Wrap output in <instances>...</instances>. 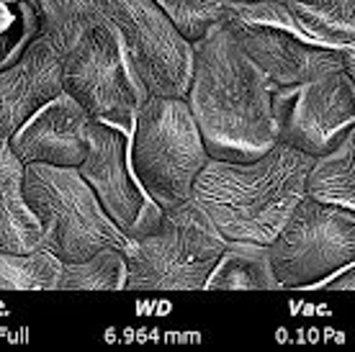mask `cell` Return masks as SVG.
<instances>
[{"label": "cell", "mask_w": 355, "mask_h": 352, "mask_svg": "<svg viewBox=\"0 0 355 352\" xmlns=\"http://www.w3.org/2000/svg\"><path fill=\"white\" fill-rule=\"evenodd\" d=\"M268 255L281 288H317L355 263V211L304 195L268 245Z\"/></svg>", "instance_id": "cell-7"}, {"label": "cell", "mask_w": 355, "mask_h": 352, "mask_svg": "<svg viewBox=\"0 0 355 352\" xmlns=\"http://www.w3.org/2000/svg\"><path fill=\"white\" fill-rule=\"evenodd\" d=\"M227 239L191 198L162 209L160 224L129 239L126 291H201Z\"/></svg>", "instance_id": "cell-5"}, {"label": "cell", "mask_w": 355, "mask_h": 352, "mask_svg": "<svg viewBox=\"0 0 355 352\" xmlns=\"http://www.w3.org/2000/svg\"><path fill=\"white\" fill-rule=\"evenodd\" d=\"M42 36V18L36 0H0V70L26 52Z\"/></svg>", "instance_id": "cell-21"}, {"label": "cell", "mask_w": 355, "mask_h": 352, "mask_svg": "<svg viewBox=\"0 0 355 352\" xmlns=\"http://www.w3.org/2000/svg\"><path fill=\"white\" fill-rule=\"evenodd\" d=\"M275 141L311 157L327 155L355 126V88L345 67L270 90Z\"/></svg>", "instance_id": "cell-9"}, {"label": "cell", "mask_w": 355, "mask_h": 352, "mask_svg": "<svg viewBox=\"0 0 355 352\" xmlns=\"http://www.w3.org/2000/svg\"><path fill=\"white\" fill-rule=\"evenodd\" d=\"M42 36L60 52H67L88 28L108 21L111 0H36Z\"/></svg>", "instance_id": "cell-18"}, {"label": "cell", "mask_w": 355, "mask_h": 352, "mask_svg": "<svg viewBox=\"0 0 355 352\" xmlns=\"http://www.w3.org/2000/svg\"><path fill=\"white\" fill-rule=\"evenodd\" d=\"M230 3H263V0H230Z\"/></svg>", "instance_id": "cell-25"}, {"label": "cell", "mask_w": 355, "mask_h": 352, "mask_svg": "<svg viewBox=\"0 0 355 352\" xmlns=\"http://www.w3.org/2000/svg\"><path fill=\"white\" fill-rule=\"evenodd\" d=\"M224 24L242 46V52L266 75L270 90L299 85L327 72L343 70L340 49L306 42L304 36L286 28L245 24L237 18H224Z\"/></svg>", "instance_id": "cell-11"}, {"label": "cell", "mask_w": 355, "mask_h": 352, "mask_svg": "<svg viewBox=\"0 0 355 352\" xmlns=\"http://www.w3.org/2000/svg\"><path fill=\"white\" fill-rule=\"evenodd\" d=\"M311 162V155L281 141L250 162L209 157L196 175L191 201L227 242L270 245L306 195Z\"/></svg>", "instance_id": "cell-2"}, {"label": "cell", "mask_w": 355, "mask_h": 352, "mask_svg": "<svg viewBox=\"0 0 355 352\" xmlns=\"http://www.w3.org/2000/svg\"><path fill=\"white\" fill-rule=\"evenodd\" d=\"M317 288H322V291H355V263L345 265L335 275H329Z\"/></svg>", "instance_id": "cell-23"}, {"label": "cell", "mask_w": 355, "mask_h": 352, "mask_svg": "<svg viewBox=\"0 0 355 352\" xmlns=\"http://www.w3.org/2000/svg\"><path fill=\"white\" fill-rule=\"evenodd\" d=\"M24 198L42 229V247L62 263L88 260L106 247L124 249L129 237L101 206L78 168L24 165Z\"/></svg>", "instance_id": "cell-4"}, {"label": "cell", "mask_w": 355, "mask_h": 352, "mask_svg": "<svg viewBox=\"0 0 355 352\" xmlns=\"http://www.w3.org/2000/svg\"><path fill=\"white\" fill-rule=\"evenodd\" d=\"M62 90V52L39 36L13 64L0 70V134L10 137Z\"/></svg>", "instance_id": "cell-13"}, {"label": "cell", "mask_w": 355, "mask_h": 352, "mask_svg": "<svg viewBox=\"0 0 355 352\" xmlns=\"http://www.w3.org/2000/svg\"><path fill=\"white\" fill-rule=\"evenodd\" d=\"M343 67H345L347 78L353 80V88H355V46H350V49L343 52Z\"/></svg>", "instance_id": "cell-24"}, {"label": "cell", "mask_w": 355, "mask_h": 352, "mask_svg": "<svg viewBox=\"0 0 355 352\" xmlns=\"http://www.w3.org/2000/svg\"><path fill=\"white\" fill-rule=\"evenodd\" d=\"M88 121L85 108L62 90L10 134V150L24 165L78 168L88 155Z\"/></svg>", "instance_id": "cell-12"}, {"label": "cell", "mask_w": 355, "mask_h": 352, "mask_svg": "<svg viewBox=\"0 0 355 352\" xmlns=\"http://www.w3.org/2000/svg\"><path fill=\"white\" fill-rule=\"evenodd\" d=\"M62 88L93 121H103L132 137L147 90L134 75L111 18L88 28L62 54Z\"/></svg>", "instance_id": "cell-6"}, {"label": "cell", "mask_w": 355, "mask_h": 352, "mask_svg": "<svg viewBox=\"0 0 355 352\" xmlns=\"http://www.w3.org/2000/svg\"><path fill=\"white\" fill-rule=\"evenodd\" d=\"M42 247V229L24 198V162L0 134V252H31Z\"/></svg>", "instance_id": "cell-14"}, {"label": "cell", "mask_w": 355, "mask_h": 352, "mask_svg": "<svg viewBox=\"0 0 355 352\" xmlns=\"http://www.w3.org/2000/svg\"><path fill=\"white\" fill-rule=\"evenodd\" d=\"M108 18L147 96L186 98L193 42H188L152 0H111Z\"/></svg>", "instance_id": "cell-8"}, {"label": "cell", "mask_w": 355, "mask_h": 352, "mask_svg": "<svg viewBox=\"0 0 355 352\" xmlns=\"http://www.w3.org/2000/svg\"><path fill=\"white\" fill-rule=\"evenodd\" d=\"M209 291H281L268 245L230 239L222 257L206 278Z\"/></svg>", "instance_id": "cell-15"}, {"label": "cell", "mask_w": 355, "mask_h": 352, "mask_svg": "<svg viewBox=\"0 0 355 352\" xmlns=\"http://www.w3.org/2000/svg\"><path fill=\"white\" fill-rule=\"evenodd\" d=\"M129 162L139 185L160 209L191 198L209 152L186 98H144L129 137Z\"/></svg>", "instance_id": "cell-3"}, {"label": "cell", "mask_w": 355, "mask_h": 352, "mask_svg": "<svg viewBox=\"0 0 355 352\" xmlns=\"http://www.w3.org/2000/svg\"><path fill=\"white\" fill-rule=\"evenodd\" d=\"M57 291H126V252L106 247L80 263H62Z\"/></svg>", "instance_id": "cell-19"}, {"label": "cell", "mask_w": 355, "mask_h": 352, "mask_svg": "<svg viewBox=\"0 0 355 352\" xmlns=\"http://www.w3.org/2000/svg\"><path fill=\"white\" fill-rule=\"evenodd\" d=\"M62 260L44 247L0 252V291H57Z\"/></svg>", "instance_id": "cell-20"}, {"label": "cell", "mask_w": 355, "mask_h": 352, "mask_svg": "<svg viewBox=\"0 0 355 352\" xmlns=\"http://www.w3.org/2000/svg\"><path fill=\"white\" fill-rule=\"evenodd\" d=\"M188 42H198L201 36L227 18L230 0H152Z\"/></svg>", "instance_id": "cell-22"}, {"label": "cell", "mask_w": 355, "mask_h": 352, "mask_svg": "<svg viewBox=\"0 0 355 352\" xmlns=\"http://www.w3.org/2000/svg\"><path fill=\"white\" fill-rule=\"evenodd\" d=\"M80 175L93 188L101 206L106 209L119 229L129 239L144 237L160 224L162 209L152 201L129 162V134L103 121H88V155L80 165Z\"/></svg>", "instance_id": "cell-10"}, {"label": "cell", "mask_w": 355, "mask_h": 352, "mask_svg": "<svg viewBox=\"0 0 355 352\" xmlns=\"http://www.w3.org/2000/svg\"><path fill=\"white\" fill-rule=\"evenodd\" d=\"M306 195L355 211V126L327 155L314 157Z\"/></svg>", "instance_id": "cell-17"}, {"label": "cell", "mask_w": 355, "mask_h": 352, "mask_svg": "<svg viewBox=\"0 0 355 352\" xmlns=\"http://www.w3.org/2000/svg\"><path fill=\"white\" fill-rule=\"evenodd\" d=\"M186 103L209 157L250 162L275 144L270 85L224 21L193 42Z\"/></svg>", "instance_id": "cell-1"}, {"label": "cell", "mask_w": 355, "mask_h": 352, "mask_svg": "<svg viewBox=\"0 0 355 352\" xmlns=\"http://www.w3.org/2000/svg\"><path fill=\"white\" fill-rule=\"evenodd\" d=\"M306 42L345 52L355 46V0H284Z\"/></svg>", "instance_id": "cell-16"}]
</instances>
